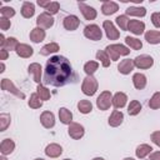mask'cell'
<instances>
[{"instance_id": "obj_1", "label": "cell", "mask_w": 160, "mask_h": 160, "mask_svg": "<svg viewBox=\"0 0 160 160\" xmlns=\"http://www.w3.org/2000/svg\"><path fill=\"white\" fill-rule=\"evenodd\" d=\"M72 78V68L69 60L64 56L56 55L50 58L46 62L42 81L51 86H64Z\"/></svg>"}, {"instance_id": "obj_2", "label": "cell", "mask_w": 160, "mask_h": 160, "mask_svg": "<svg viewBox=\"0 0 160 160\" xmlns=\"http://www.w3.org/2000/svg\"><path fill=\"white\" fill-rule=\"evenodd\" d=\"M106 52L109 55V58L114 61H116L120 56H125L130 54V49H128L126 46L121 45V44H111L106 46Z\"/></svg>"}, {"instance_id": "obj_3", "label": "cell", "mask_w": 160, "mask_h": 160, "mask_svg": "<svg viewBox=\"0 0 160 160\" xmlns=\"http://www.w3.org/2000/svg\"><path fill=\"white\" fill-rule=\"evenodd\" d=\"M98 80L91 75V76H86L84 80H82V84H81V90L85 95L88 96H92L96 90H98Z\"/></svg>"}, {"instance_id": "obj_4", "label": "cell", "mask_w": 160, "mask_h": 160, "mask_svg": "<svg viewBox=\"0 0 160 160\" xmlns=\"http://www.w3.org/2000/svg\"><path fill=\"white\" fill-rule=\"evenodd\" d=\"M112 104V95L110 91H102L98 99H96V106L100 109V110H108Z\"/></svg>"}, {"instance_id": "obj_5", "label": "cell", "mask_w": 160, "mask_h": 160, "mask_svg": "<svg viewBox=\"0 0 160 160\" xmlns=\"http://www.w3.org/2000/svg\"><path fill=\"white\" fill-rule=\"evenodd\" d=\"M84 35H85V38H88L90 40H94V41L101 40V38H102V32H101L100 28L95 24L86 25L85 29H84Z\"/></svg>"}, {"instance_id": "obj_6", "label": "cell", "mask_w": 160, "mask_h": 160, "mask_svg": "<svg viewBox=\"0 0 160 160\" xmlns=\"http://www.w3.org/2000/svg\"><path fill=\"white\" fill-rule=\"evenodd\" d=\"M154 64V59L150 55H139L134 59V65L139 69H150Z\"/></svg>"}, {"instance_id": "obj_7", "label": "cell", "mask_w": 160, "mask_h": 160, "mask_svg": "<svg viewBox=\"0 0 160 160\" xmlns=\"http://www.w3.org/2000/svg\"><path fill=\"white\" fill-rule=\"evenodd\" d=\"M1 89L5 90V91H9V92H11V94H14L15 96H18V98H20V99H25V94L21 92V91L12 84V81L9 80V79H2V80H1Z\"/></svg>"}, {"instance_id": "obj_8", "label": "cell", "mask_w": 160, "mask_h": 160, "mask_svg": "<svg viewBox=\"0 0 160 160\" xmlns=\"http://www.w3.org/2000/svg\"><path fill=\"white\" fill-rule=\"evenodd\" d=\"M36 24H38V28L49 29L54 25V18L48 12H42L36 18Z\"/></svg>"}, {"instance_id": "obj_9", "label": "cell", "mask_w": 160, "mask_h": 160, "mask_svg": "<svg viewBox=\"0 0 160 160\" xmlns=\"http://www.w3.org/2000/svg\"><path fill=\"white\" fill-rule=\"evenodd\" d=\"M102 28L105 30V34H106L108 39H110V40H118L119 39L120 32L116 30V28L114 26V24L110 20H105L102 22Z\"/></svg>"}, {"instance_id": "obj_10", "label": "cell", "mask_w": 160, "mask_h": 160, "mask_svg": "<svg viewBox=\"0 0 160 160\" xmlns=\"http://www.w3.org/2000/svg\"><path fill=\"white\" fill-rule=\"evenodd\" d=\"M68 132H69L70 138L78 140V139H80V138L84 136L85 130H84V126H82V125H80V124H78V122H71V124L69 125Z\"/></svg>"}, {"instance_id": "obj_11", "label": "cell", "mask_w": 160, "mask_h": 160, "mask_svg": "<svg viewBox=\"0 0 160 160\" xmlns=\"http://www.w3.org/2000/svg\"><path fill=\"white\" fill-rule=\"evenodd\" d=\"M78 6L86 20H94L96 18V10L92 6H89L85 2H78Z\"/></svg>"}, {"instance_id": "obj_12", "label": "cell", "mask_w": 160, "mask_h": 160, "mask_svg": "<svg viewBox=\"0 0 160 160\" xmlns=\"http://www.w3.org/2000/svg\"><path fill=\"white\" fill-rule=\"evenodd\" d=\"M62 24H64V28H65L66 30L74 31V30H76L78 26L80 25V20H79V18L75 16V15H68V16L64 19Z\"/></svg>"}, {"instance_id": "obj_13", "label": "cell", "mask_w": 160, "mask_h": 160, "mask_svg": "<svg viewBox=\"0 0 160 160\" xmlns=\"http://www.w3.org/2000/svg\"><path fill=\"white\" fill-rule=\"evenodd\" d=\"M40 121H41L44 128L51 129L55 125V116H54V114L51 111H44L40 115Z\"/></svg>"}, {"instance_id": "obj_14", "label": "cell", "mask_w": 160, "mask_h": 160, "mask_svg": "<svg viewBox=\"0 0 160 160\" xmlns=\"http://www.w3.org/2000/svg\"><path fill=\"white\" fill-rule=\"evenodd\" d=\"M128 30H130L135 35H141L145 30V24L140 20H130L128 25Z\"/></svg>"}, {"instance_id": "obj_15", "label": "cell", "mask_w": 160, "mask_h": 160, "mask_svg": "<svg viewBox=\"0 0 160 160\" xmlns=\"http://www.w3.org/2000/svg\"><path fill=\"white\" fill-rule=\"evenodd\" d=\"M134 66H135L134 65V60L125 59V60L120 61V64L118 65V70H119V72H121L124 75H128V74H130L132 71Z\"/></svg>"}, {"instance_id": "obj_16", "label": "cell", "mask_w": 160, "mask_h": 160, "mask_svg": "<svg viewBox=\"0 0 160 160\" xmlns=\"http://www.w3.org/2000/svg\"><path fill=\"white\" fill-rule=\"evenodd\" d=\"M28 71H29V74H32L34 81L40 84V81H41V65L38 62H32L29 65Z\"/></svg>"}, {"instance_id": "obj_17", "label": "cell", "mask_w": 160, "mask_h": 160, "mask_svg": "<svg viewBox=\"0 0 160 160\" xmlns=\"http://www.w3.org/2000/svg\"><path fill=\"white\" fill-rule=\"evenodd\" d=\"M126 101H128V96L124 94V92H116L114 96H112V105L115 109H121L126 105Z\"/></svg>"}, {"instance_id": "obj_18", "label": "cell", "mask_w": 160, "mask_h": 160, "mask_svg": "<svg viewBox=\"0 0 160 160\" xmlns=\"http://www.w3.org/2000/svg\"><path fill=\"white\" fill-rule=\"evenodd\" d=\"M15 149V142L11 139H4L0 144V152L2 155H9L14 151Z\"/></svg>"}, {"instance_id": "obj_19", "label": "cell", "mask_w": 160, "mask_h": 160, "mask_svg": "<svg viewBox=\"0 0 160 160\" xmlns=\"http://www.w3.org/2000/svg\"><path fill=\"white\" fill-rule=\"evenodd\" d=\"M119 10V5L114 1H104L101 6V11L104 15H112Z\"/></svg>"}, {"instance_id": "obj_20", "label": "cell", "mask_w": 160, "mask_h": 160, "mask_svg": "<svg viewBox=\"0 0 160 160\" xmlns=\"http://www.w3.org/2000/svg\"><path fill=\"white\" fill-rule=\"evenodd\" d=\"M122 120H124V114L119 110H114L109 118V125L112 128H116L122 122Z\"/></svg>"}, {"instance_id": "obj_21", "label": "cell", "mask_w": 160, "mask_h": 160, "mask_svg": "<svg viewBox=\"0 0 160 160\" xmlns=\"http://www.w3.org/2000/svg\"><path fill=\"white\" fill-rule=\"evenodd\" d=\"M45 154L50 158H58L62 154V148L59 144H49L45 149Z\"/></svg>"}, {"instance_id": "obj_22", "label": "cell", "mask_w": 160, "mask_h": 160, "mask_svg": "<svg viewBox=\"0 0 160 160\" xmlns=\"http://www.w3.org/2000/svg\"><path fill=\"white\" fill-rule=\"evenodd\" d=\"M15 51L20 58H30L32 55V52H34L32 48L30 45H28V44H19Z\"/></svg>"}, {"instance_id": "obj_23", "label": "cell", "mask_w": 160, "mask_h": 160, "mask_svg": "<svg viewBox=\"0 0 160 160\" xmlns=\"http://www.w3.org/2000/svg\"><path fill=\"white\" fill-rule=\"evenodd\" d=\"M45 30L41 28H35L30 31V40L32 42H41L45 39Z\"/></svg>"}, {"instance_id": "obj_24", "label": "cell", "mask_w": 160, "mask_h": 160, "mask_svg": "<svg viewBox=\"0 0 160 160\" xmlns=\"http://www.w3.org/2000/svg\"><path fill=\"white\" fill-rule=\"evenodd\" d=\"M132 82H134V86L138 89V90H141L146 86V76L141 72H136L132 76Z\"/></svg>"}, {"instance_id": "obj_25", "label": "cell", "mask_w": 160, "mask_h": 160, "mask_svg": "<svg viewBox=\"0 0 160 160\" xmlns=\"http://www.w3.org/2000/svg\"><path fill=\"white\" fill-rule=\"evenodd\" d=\"M59 119L62 124H66V125H70L72 122V114L70 110H68L66 108H61L59 110Z\"/></svg>"}, {"instance_id": "obj_26", "label": "cell", "mask_w": 160, "mask_h": 160, "mask_svg": "<svg viewBox=\"0 0 160 160\" xmlns=\"http://www.w3.org/2000/svg\"><path fill=\"white\" fill-rule=\"evenodd\" d=\"M35 14V6L32 2H29V1H25L21 6V15L26 19L31 18L32 15Z\"/></svg>"}, {"instance_id": "obj_27", "label": "cell", "mask_w": 160, "mask_h": 160, "mask_svg": "<svg viewBox=\"0 0 160 160\" xmlns=\"http://www.w3.org/2000/svg\"><path fill=\"white\" fill-rule=\"evenodd\" d=\"M145 40L149 44H160V31L149 30L145 32Z\"/></svg>"}, {"instance_id": "obj_28", "label": "cell", "mask_w": 160, "mask_h": 160, "mask_svg": "<svg viewBox=\"0 0 160 160\" xmlns=\"http://www.w3.org/2000/svg\"><path fill=\"white\" fill-rule=\"evenodd\" d=\"M151 151H152V148H151L150 145H148V144H141V145H139V146L136 148L135 154H136V156H138L139 159H144L146 155L151 154Z\"/></svg>"}, {"instance_id": "obj_29", "label": "cell", "mask_w": 160, "mask_h": 160, "mask_svg": "<svg viewBox=\"0 0 160 160\" xmlns=\"http://www.w3.org/2000/svg\"><path fill=\"white\" fill-rule=\"evenodd\" d=\"M56 51H59V44H56V42L46 44L40 49V54L44 55V56H48V55H50L52 52H56Z\"/></svg>"}, {"instance_id": "obj_30", "label": "cell", "mask_w": 160, "mask_h": 160, "mask_svg": "<svg viewBox=\"0 0 160 160\" xmlns=\"http://www.w3.org/2000/svg\"><path fill=\"white\" fill-rule=\"evenodd\" d=\"M126 14L128 15H132V16H145L146 15V9L145 8H138V6H130L126 9Z\"/></svg>"}, {"instance_id": "obj_31", "label": "cell", "mask_w": 160, "mask_h": 160, "mask_svg": "<svg viewBox=\"0 0 160 160\" xmlns=\"http://www.w3.org/2000/svg\"><path fill=\"white\" fill-rule=\"evenodd\" d=\"M20 42H18V40L15 39V38H8V39H5V41H4V44L1 45V49H5V50H16V48H18V45H19Z\"/></svg>"}, {"instance_id": "obj_32", "label": "cell", "mask_w": 160, "mask_h": 160, "mask_svg": "<svg viewBox=\"0 0 160 160\" xmlns=\"http://www.w3.org/2000/svg\"><path fill=\"white\" fill-rule=\"evenodd\" d=\"M125 42L134 50H140L142 48V42L141 40L136 39V38H131V36H126L125 38Z\"/></svg>"}, {"instance_id": "obj_33", "label": "cell", "mask_w": 160, "mask_h": 160, "mask_svg": "<svg viewBox=\"0 0 160 160\" xmlns=\"http://www.w3.org/2000/svg\"><path fill=\"white\" fill-rule=\"evenodd\" d=\"M29 106L31 108V109H39V108H41L42 106V101H41V99H40V96L38 95V92H34V94H31V96H30V100H29Z\"/></svg>"}, {"instance_id": "obj_34", "label": "cell", "mask_w": 160, "mask_h": 160, "mask_svg": "<svg viewBox=\"0 0 160 160\" xmlns=\"http://www.w3.org/2000/svg\"><path fill=\"white\" fill-rule=\"evenodd\" d=\"M78 109L81 114H89L92 110V105L89 100H80L78 102Z\"/></svg>"}, {"instance_id": "obj_35", "label": "cell", "mask_w": 160, "mask_h": 160, "mask_svg": "<svg viewBox=\"0 0 160 160\" xmlns=\"http://www.w3.org/2000/svg\"><path fill=\"white\" fill-rule=\"evenodd\" d=\"M140 110H141V104L138 101V100H132V101H130V104H129V106H128V112H129V115H138L139 112H140Z\"/></svg>"}, {"instance_id": "obj_36", "label": "cell", "mask_w": 160, "mask_h": 160, "mask_svg": "<svg viewBox=\"0 0 160 160\" xmlns=\"http://www.w3.org/2000/svg\"><path fill=\"white\" fill-rule=\"evenodd\" d=\"M96 59L101 61V64H102V66H104V68L110 66V58H109V55H108V52H106V51L99 50V51L96 52Z\"/></svg>"}, {"instance_id": "obj_37", "label": "cell", "mask_w": 160, "mask_h": 160, "mask_svg": "<svg viewBox=\"0 0 160 160\" xmlns=\"http://www.w3.org/2000/svg\"><path fill=\"white\" fill-rule=\"evenodd\" d=\"M99 68V64L96 61H88L85 65H84V71L86 72L88 76H91Z\"/></svg>"}, {"instance_id": "obj_38", "label": "cell", "mask_w": 160, "mask_h": 160, "mask_svg": "<svg viewBox=\"0 0 160 160\" xmlns=\"http://www.w3.org/2000/svg\"><path fill=\"white\" fill-rule=\"evenodd\" d=\"M36 92H38V95L40 96L41 100H49L50 96H51V95H50V91H49L44 85H41V84H38Z\"/></svg>"}, {"instance_id": "obj_39", "label": "cell", "mask_w": 160, "mask_h": 160, "mask_svg": "<svg viewBox=\"0 0 160 160\" xmlns=\"http://www.w3.org/2000/svg\"><path fill=\"white\" fill-rule=\"evenodd\" d=\"M149 108L150 109H159L160 108V91L155 92L151 99L149 100Z\"/></svg>"}, {"instance_id": "obj_40", "label": "cell", "mask_w": 160, "mask_h": 160, "mask_svg": "<svg viewBox=\"0 0 160 160\" xmlns=\"http://www.w3.org/2000/svg\"><path fill=\"white\" fill-rule=\"evenodd\" d=\"M129 19L126 15H120L116 18V24L119 25V28L121 30H128V25H129Z\"/></svg>"}, {"instance_id": "obj_41", "label": "cell", "mask_w": 160, "mask_h": 160, "mask_svg": "<svg viewBox=\"0 0 160 160\" xmlns=\"http://www.w3.org/2000/svg\"><path fill=\"white\" fill-rule=\"evenodd\" d=\"M9 125H10V115L1 114L0 115V131H5Z\"/></svg>"}, {"instance_id": "obj_42", "label": "cell", "mask_w": 160, "mask_h": 160, "mask_svg": "<svg viewBox=\"0 0 160 160\" xmlns=\"http://www.w3.org/2000/svg\"><path fill=\"white\" fill-rule=\"evenodd\" d=\"M0 12H1V16L2 18H6V19H10L15 15V10L10 6H4L0 9Z\"/></svg>"}, {"instance_id": "obj_43", "label": "cell", "mask_w": 160, "mask_h": 160, "mask_svg": "<svg viewBox=\"0 0 160 160\" xmlns=\"http://www.w3.org/2000/svg\"><path fill=\"white\" fill-rule=\"evenodd\" d=\"M59 9H60V4H59L58 1H51V2H50V5H49L45 10H46V12H48V14L54 15V14H56V12L59 11Z\"/></svg>"}, {"instance_id": "obj_44", "label": "cell", "mask_w": 160, "mask_h": 160, "mask_svg": "<svg viewBox=\"0 0 160 160\" xmlns=\"http://www.w3.org/2000/svg\"><path fill=\"white\" fill-rule=\"evenodd\" d=\"M10 26H11V22H10L9 19H6V18H1L0 19V28H1V30H8Z\"/></svg>"}, {"instance_id": "obj_45", "label": "cell", "mask_w": 160, "mask_h": 160, "mask_svg": "<svg viewBox=\"0 0 160 160\" xmlns=\"http://www.w3.org/2000/svg\"><path fill=\"white\" fill-rule=\"evenodd\" d=\"M151 21H152L154 26L160 28V12H154L151 15Z\"/></svg>"}, {"instance_id": "obj_46", "label": "cell", "mask_w": 160, "mask_h": 160, "mask_svg": "<svg viewBox=\"0 0 160 160\" xmlns=\"http://www.w3.org/2000/svg\"><path fill=\"white\" fill-rule=\"evenodd\" d=\"M151 141H152L155 145L160 146V131H154V132L151 134Z\"/></svg>"}, {"instance_id": "obj_47", "label": "cell", "mask_w": 160, "mask_h": 160, "mask_svg": "<svg viewBox=\"0 0 160 160\" xmlns=\"http://www.w3.org/2000/svg\"><path fill=\"white\" fill-rule=\"evenodd\" d=\"M8 56H9L8 50L1 49V50H0V60H6V59H8Z\"/></svg>"}, {"instance_id": "obj_48", "label": "cell", "mask_w": 160, "mask_h": 160, "mask_svg": "<svg viewBox=\"0 0 160 160\" xmlns=\"http://www.w3.org/2000/svg\"><path fill=\"white\" fill-rule=\"evenodd\" d=\"M149 160H160V151H155L150 154V159Z\"/></svg>"}, {"instance_id": "obj_49", "label": "cell", "mask_w": 160, "mask_h": 160, "mask_svg": "<svg viewBox=\"0 0 160 160\" xmlns=\"http://www.w3.org/2000/svg\"><path fill=\"white\" fill-rule=\"evenodd\" d=\"M50 2H51V1H40V0L38 1V4H39L40 6H42V8H45V9H46V8L50 5Z\"/></svg>"}, {"instance_id": "obj_50", "label": "cell", "mask_w": 160, "mask_h": 160, "mask_svg": "<svg viewBox=\"0 0 160 160\" xmlns=\"http://www.w3.org/2000/svg\"><path fill=\"white\" fill-rule=\"evenodd\" d=\"M4 41H5V36L1 34V35H0V45H2V44H4Z\"/></svg>"}, {"instance_id": "obj_51", "label": "cell", "mask_w": 160, "mask_h": 160, "mask_svg": "<svg viewBox=\"0 0 160 160\" xmlns=\"http://www.w3.org/2000/svg\"><path fill=\"white\" fill-rule=\"evenodd\" d=\"M4 69H5V65L1 62V70H0V72H2V71H4Z\"/></svg>"}, {"instance_id": "obj_52", "label": "cell", "mask_w": 160, "mask_h": 160, "mask_svg": "<svg viewBox=\"0 0 160 160\" xmlns=\"http://www.w3.org/2000/svg\"><path fill=\"white\" fill-rule=\"evenodd\" d=\"M92 160H104V159H102V158H94Z\"/></svg>"}, {"instance_id": "obj_53", "label": "cell", "mask_w": 160, "mask_h": 160, "mask_svg": "<svg viewBox=\"0 0 160 160\" xmlns=\"http://www.w3.org/2000/svg\"><path fill=\"white\" fill-rule=\"evenodd\" d=\"M122 160H135V159H132V158H125V159H122Z\"/></svg>"}, {"instance_id": "obj_54", "label": "cell", "mask_w": 160, "mask_h": 160, "mask_svg": "<svg viewBox=\"0 0 160 160\" xmlns=\"http://www.w3.org/2000/svg\"><path fill=\"white\" fill-rule=\"evenodd\" d=\"M0 160H8V159H6L5 156H1V158H0Z\"/></svg>"}, {"instance_id": "obj_55", "label": "cell", "mask_w": 160, "mask_h": 160, "mask_svg": "<svg viewBox=\"0 0 160 160\" xmlns=\"http://www.w3.org/2000/svg\"><path fill=\"white\" fill-rule=\"evenodd\" d=\"M35 160H44V159H41V158H38V159H35Z\"/></svg>"}, {"instance_id": "obj_56", "label": "cell", "mask_w": 160, "mask_h": 160, "mask_svg": "<svg viewBox=\"0 0 160 160\" xmlns=\"http://www.w3.org/2000/svg\"><path fill=\"white\" fill-rule=\"evenodd\" d=\"M64 160H71V159H64Z\"/></svg>"}]
</instances>
